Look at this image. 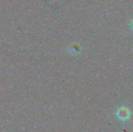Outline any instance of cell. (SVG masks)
Listing matches in <instances>:
<instances>
[{
  "label": "cell",
  "mask_w": 133,
  "mask_h": 132,
  "mask_svg": "<svg viewBox=\"0 0 133 132\" xmlns=\"http://www.w3.org/2000/svg\"><path fill=\"white\" fill-rule=\"evenodd\" d=\"M116 116L119 120L125 121L129 119V117L131 116V111L129 110V108H127L125 107H121L117 110Z\"/></svg>",
  "instance_id": "cell-1"
},
{
  "label": "cell",
  "mask_w": 133,
  "mask_h": 132,
  "mask_svg": "<svg viewBox=\"0 0 133 132\" xmlns=\"http://www.w3.org/2000/svg\"><path fill=\"white\" fill-rule=\"evenodd\" d=\"M81 51V47H79V44H73L71 47V52H73V53H76V54H78Z\"/></svg>",
  "instance_id": "cell-2"
},
{
  "label": "cell",
  "mask_w": 133,
  "mask_h": 132,
  "mask_svg": "<svg viewBox=\"0 0 133 132\" xmlns=\"http://www.w3.org/2000/svg\"><path fill=\"white\" fill-rule=\"evenodd\" d=\"M130 27H131V29L133 30V19H132L131 22H130Z\"/></svg>",
  "instance_id": "cell-3"
}]
</instances>
